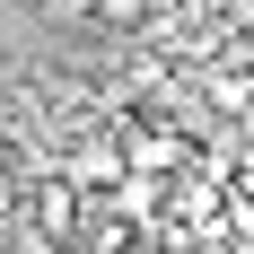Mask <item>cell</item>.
<instances>
[{
	"label": "cell",
	"mask_w": 254,
	"mask_h": 254,
	"mask_svg": "<svg viewBox=\"0 0 254 254\" xmlns=\"http://www.w3.org/2000/svg\"><path fill=\"white\" fill-rule=\"evenodd\" d=\"M228 131H237V158H246V167H254V105H246V114H237Z\"/></svg>",
	"instance_id": "3"
},
{
	"label": "cell",
	"mask_w": 254,
	"mask_h": 254,
	"mask_svg": "<svg viewBox=\"0 0 254 254\" xmlns=\"http://www.w3.org/2000/svg\"><path fill=\"white\" fill-rule=\"evenodd\" d=\"M26 237H44L53 254H79V228H88V193H79L62 167H44V176H26V210H18Z\"/></svg>",
	"instance_id": "1"
},
{
	"label": "cell",
	"mask_w": 254,
	"mask_h": 254,
	"mask_svg": "<svg viewBox=\"0 0 254 254\" xmlns=\"http://www.w3.org/2000/svg\"><path fill=\"white\" fill-rule=\"evenodd\" d=\"M114 254H167V246H158V237H131V246H114Z\"/></svg>",
	"instance_id": "4"
},
{
	"label": "cell",
	"mask_w": 254,
	"mask_h": 254,
	"mask_svg": "<svg viewBox=\"0 0 254 254\" xmlns=\"http://www.w3.org/2000/svg\"><path fill=\"white\" fill-rule=\"evenodd\" d=\"M219 18H228L237 35H254V0H219Z\"/></svg>",
	"instance_id": "2"
}]
</instances>
